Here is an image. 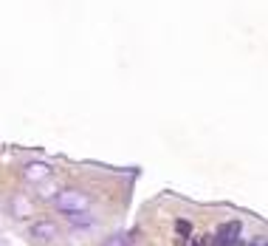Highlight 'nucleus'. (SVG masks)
Returning a JSON list of instances; mask_svg holds the SVG:
<instances>
[{
    "label": "nucleus",
    "instance_id": "obj_1",
    "mask_svg": "<svg viewBox=\"0 0 268 246\" xmlns=\"http://www.w3.org/2000/svg\"><path fill=\"white\" fill-rule=\"evenodd\" d=\"M54 204H56V210L59 212H65V215H82V212H88L91 210V198L85 196L82 190H74V187H68V190H59L54 196Z\"/></svg>",
    "mask_w": 268,
    "mask_h": 246
},
{
    "label": "nucleus",
    "instance_id": "obj_2",
    "mask_svg": "<svg viewBox=\"0 0 268 246\" xmlns=\"http://www.w3.org/2000/svg\"><path fill=\"white\" fill-rule=\"evenodd\" d=\"M56 235H59V229H56L54 221H34V224H31V229H28V238L34 240V243H40V246L54 243Z\"/></svg>",
    "mask_w": 268,
    "mask_h": 246
},
{
    "label": "nucleus",
    "instance_id": "obj_3",
    "mask_svg": "<svg viewBox=\"0 0 268 246\" xmlns=\"http://www.w3.org/2000/svg\"><path fill=\"white\" fill-rule=\"evenodd\" d=\"M51 175H54V167L48 161H26V167H23V178L28 184H45Z\"/></svg>",
    "mask_w": 268,
    "mask_h": 246
},
{
    "label": "nucleus",
    "instance_id": "obj_4",
    "mask_svg": "<svg viewBox=\"0 0 268 246\" xmlns=\"http://www.w3.org/2000/svg\"><path fill=\"white\" fill-rule=\"evenodd\" d=\"M240 232H243L240 221H226V224L218 229V235H215V243H212V246H234V243L240 240Z\"/></svg>",
    "mask_w": 268,
    "mask_h": 246
},
{
    "label": "nucleus",
    "instance_id": "obj_5",
    "mask_svg": "<svg viewBox=\"0 0 268 246\" xmlns=\"http://www.w3.org/2000/svg\"><path fill=\"white\" fill-rule=\"evenodd\" d=\"M136 243V232H113L102 240V246H133Z\"/></svg>",
    "mask_w": 268,
    "mask_h": 246
},
{
    "label": "nucleus",
    "instance_id": "obj_6",
    "mask_svg": "<svg viewBox=\"0 0 268 246\" xmlns=\"http://www.w3.org/2000/svg\"><path fill=\"white\" fill-rule=\"evenodd\" d=\"M12 212L17 218H28V212H31V204H28V198H23V196H17L12 201Z\"/></svg>",
    "mask_w": 268,
    "mask_h": 246
},
{
    "label": "nucleus",
    "instance_id": "obj_7",
    "mask_svg": "<svg viewBox=\"0 0 268 246\" xmlns=\"http://www.w3.org/2000/svg\"><path fill=\"white\" fill-rule=\"evenodd\" d=\"M175 232L181 235V238H192V224H189V221H183V218H178V221H175Z\"/></svg>",
    "mask_w": 268,
    "mask_h": 246
},
{
    "label": "nucleus",
    "instance_id": "obj_8",
    "mask_svg": "<svg viewBox=\"0 0 268 246\" xmlns=\"http://www.w3.org/2000/svg\"><path fill=\"white\" fill-rule=\"evenodd\" d=\"M40 196L42 198H54L56 193H54V187H51V184H42V190H40Z\"/></svg>",
    "mask_w": 268,
    "mask_h": 246
},
{
    "label": "nucleus",
    "instance_id": "obj_9",
    "mask_svg": "<svg viewBox=\"0 0 268 246\" xmlns=\"http://www.w3.org/2000/svg\"><path fill=\"white\" fill-rule=\"evenodd\" d=\"M192 246H206V238H204V235H200V238H195V240H192Z\"/></svg>",
    "mask_w": 268,
    "mask_h": 246
},
{
    "label": "nucleus",
    "instance_id": "obj_10",
    "mask_svg": "<svg viewBox=\"0 0 268 246\" xmlns=\"http://www.w3.org/2000/svg\"><path fill=\"white\" fill-rule=\"evenodd\" d=\"M251 246H265V240H257V243H251Z\"/></svg>",
    "mask_w": 268,
    "mask_h": 246
},
{
    "label": "nucleus",
    "instance_id": "obj_11",
    "mask_svg": "<svg viewBox=\"0 0 268 246\" xmlns=\"http://www.w3.org/2000/svg\"><path fill=\"white\" fill-rule=\"evenodd\" d=\"M234 246H243V243H240V240H237V243H234Z\"/></svg>",
    "mask_w": 268,
    "mask_h": 246
}]
</instances>
